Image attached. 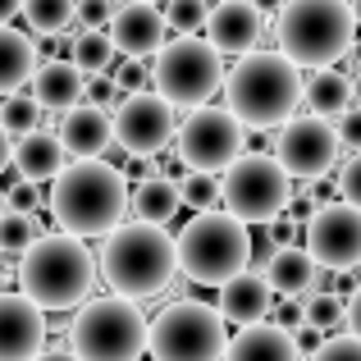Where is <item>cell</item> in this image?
<instances>
[{
	"label": "cell",
	"mask_w": 361,
	"mask_h": 361,
	"mask_svg": "<svg viewBox=\"0 0 361 361\" xmlns=\"http://www.w3.org/2000/svg\"><path fill=\"white\" fill-rule=\"evenodd\" d=\"M51 215L69 238H106L128 215V178L110 160H73L51 178Z\"/></svg>",
	"instance_id": "cell-1"
},
{
	"label": "cell",
	"mask_w": 361,
	"mask_h": 361,
	"mask_svg": "<svg viewBox=\"0 0 361 361\" xmlns=\"http://www.w3.org/2000/svg\"><path fill=\"white\" fill-rule=\"evenodd\" d=\"M97 288V261L87 243L69 233H37L18 252V293L37 311H73Z\"/></svg>",
	"instance_id": "cell-2"
},
{
	"label": "cell",
	"mask_w": 361,
	"mask_h": 361,
	"mask_svg": "<svg viewBox=\"0 0 361 361\" xmlns=\"http://www.w3.org/2000/svg\"><path fill=\"white\" fill-rule=\"evenodd\" d=\"M220 92L224 110L243 128H279L302 106V69H293L279 51H247L224 73Z\"/></svg>",
	"instance_id": "cell-3"
},
{
	"label": "cell",
	"mask_w": 361,
	"mask_h": 361,
	"mask_svg": "<svg viewBox=\"0 0 361 361\" xmlns=\"http://www.w3.org/2000/svg\"><path fill=\"white\" fill-rule=\"evenodd\" d=\"M274 14V42L293 69H334L353 51V0H283Z\"/></svg>",
	"instance_id": "cell-4"
},
{
	"label": "cell",
	"mask_w": 361,
	"mask_h": 361,
	"mask_svg": "<svg viewBox=\"0 0 361 361\" xmlns=\"http://www.w3.org/2000/svg\"><path fill=\"white\" fill-rule=\"evenodd\" d=\"M174 238L160 224L128 220L106 233L101 247V274L123 302H151L174 283Z\"/></svg>",
	"instance_id": "cell-5"
},
{
	"label": "cell",
	"mask_w": 361,
	"mask_h": 361,
	"mask_svg": "<svg viewBox=\"0 0 361 361\" xmlns=\"http://www.w3.org/2000/svg\"><path fill=\"white\" fill-rule=\"evenodd\" d=\"M174 265L192 283H215L233 279L247 270V224L233 220L229 211H197L174 238Z\"/></svg>",
	"instance_id": "cell-6"
},
{
	"label": "cell",
	"mask_w": 361,
	"mask_h": 361,
	"mask_svg": "<svg viewBox=\"0 0 361 361\" xmlns=\"http://www.w3.org/2000/svg\"><path fill=\"white\" fill-rule=\"evenodd\" d=\"M64 348L78 361H137L147 353V316L137 302L87 298L73 316Z\"/></svg>",
	"instance_id": "cell-7"
},
{
	"label": "cell",
	"mask_w": 361,
	"mask_h": 361,
	"mask_svg": "<svg viewBox=\"0 0 361 361\" xmlns=\"http://www.w3.org/2000/svg\"><path fill=\"white\" fill-rule=\"evenodd\" d=\"M151 92L169 101L174 110H197L220 92L224 64L202 37H165L156 55H151Z\"/></svg>",
	"instance_id": "cell-8"
},
{
	"label": "cell",
	"mask_w": 361,
	"mask_h": 361,
	"mask_svg": "<svg viewBox=\"0 0 361 361\" xmlns=\"http://www.w3.org/2000/svg\"><path fill=\"white\" fill-rule=\"evenodd\" d=\"M224 343H229V325L206 302H169L147 320L151 361H220Z\"/></svg>",
	"instance_id": "cell-9"
},
{
	"label": "cell",
	"mask_w": 361,
	"mask_h": 361,
	"mask_svg": "<svg viewBox=\"0 0 361 361\" xmlns=\"http://www.w3.org/2000/svg\"><path fill=\"white\" fill-rule=\"evenodd\" d=\"M293 197V178L265 151H243L220 169V206L243 224H270Z\"/></svg>",
	"instance_id": "cell-10"
},
{
	"label": "cell",
	"mask_w": 361,
	"mask_h": 361,
	"mask_svg": "<svg viewBox=\"0 0 361 361\" xmlns=\"http://www.w3.org/2000/svg\"><path fill=\"white\" fill-rule=\"evenodd\" d=\"M247 128L224 106H197L183 123H174V160L197 174H220L233 156H243Z\"/></svg>",
	"instance_id": "cell-11"
},
{
	"label": "cell",
	"mask_w": 361,
	"mask_h": 361,
	"mask_svg": "<svg viewBox=\"0 0 361 361\" xmlns=\"http://www.w3.org/2000/svg\"><path fill=\"white\" fill-rule=\"evenodd\" d=\"M302 224H307V229H302V238H307L302 252L316 261V270L353 274L361 265V211H357V206L320 202Z\"/></svg>",
	"instance_id": "cell-12"
},
{
	"label": "cell",
	"mask_w": 361,
	"mask_h": 361,
	"mask_svg": "<svg viewBox=\"0 0 361 361\" xmlns=\"http://www.w3.org/2000/svg\"><path fill=\"white\" fill-rule=\"evenodd\" d=\"M174 106L160 101L156 92H133V97H119L115 115H110V142L119 151H128L133 160H151L174 142Z\"/></svg>",
	"instance_id": "cell-13"
},
{
	"label": "cell",
	"mask_w": 361,
	"mask_h": 361,
	"mask_svg": "<svg viewBox=\"0 0 361 361\" xmlns=\"http://www.w3.org/2000/svg\"><path fill=\"white\" fill-rule=\"evenodd\" d=\"M343 147L334 137V123L316 119V115H293L279 123L274 137V160L288 178H325L338 165Z\"/></svg>",
	"instance_id": "cell-14"
},
{
	"label": "cell",
	"mask_w": 361,
	"mask_h": 361,
	"mask_svg": "<svg viewBox=\"0 0 361 361\" xmlns=\"http://www.w3.org/2000/svg\"><path fill=\"white\" fill-rule=\"evenodd\" d=\"M106 27H110L106 37L115 46V55H123V60H151L169 37L165 14L156 5H147V0H123L115 14H110Z\"/></svg>",
	"instance_id": "cell-15"
},
{
	"label": "cell",
	"mask_w": 361,
	"mask_h": 361,
	"mask_svg": "<svg viewBox=\"0 0 361 361\" xmlns=\"http://www.w3.org/2000/svg\"><path fill=\"white\" fill-rule=\"evenodd\" d=\"M46 348V311L23 293H0V361H32Z\"/></svg>",
	"instance_id": "cell-16"
},
{
	"label": "cell",
	"mask_w": 361,
	"mask_h": 361,
	"mask_svg": "<svg viewBox=\"0 0 361 361\" xmlns=\"http://www.w3.org/2000/svg\"><path fill=\"white\" fill-rule=\"evenodd\" d=\"M261 23L265 18L256 14L247 0H220V5L206 9V23H202V42L211 46L215 55H247L256 51L261 42Z\"/></svg>",
	"instance_id": "cell-17"
},
{
	"label": "cell",
	"mask_w": 361,
	"mask_h": 361,
	"mask_svg": "<svg viewBox=\"0 0 361 361\" xmlns=\"http://www.w3.org/2000/svg\"><path fill=\"white\" fill-rule=\"evenodd\" d=\"M55 137H60L64 156H73V160H97V156H106V147H110V110L78 101V106H69L60 115Z\"/></svg>",
	"instance_id": "cell-18"
},
{
	"label": "cell",
	"mask_w": 361,
	"mask_h": 361,
	"mask_svg": "<svg viewBox=\"0 0 361 361\" xmlns=\"http://www.w3.org/2000/svg\"><path fill=\"white\" fill-rule=\"evenodd\" d=\"M270 307H274L270 283H265L261 274L243 270V274H233V279L220 283L215 316H220L224 325H238V329H243V325H256V320H265V316H270Z\"/></svg>",
	"instance_id": "cell-19"
},
{
	"label": "cell",
	"mask_w": 361,
	"mask_h": 361,
	"mask_svg": "<svg viewBox=\"0 0 361 361\" xmlns=\"http://www.w3.org/2000/svg\"><path fill=\"white\" fill-rule=\"evenodd\" d=\"M27 97H32L37 110H69L82 101V73L73 69L69 60H60V55H51V60H37L32 78H27Z\"/></svg>",
	"instance_id": "cell-20"
},
{
	"label": "cell",
	"mask_w": 361,
	"mask_h": 361,
	"mask_svg": "<svg viewBox=\"0 0 361 361\" xmlns=\"http://www.w3.org/2000/svg\"><path fill=\"white\" fill-rule=\"evenodd\" d=\"M9 165L18 169L23 183H46V178H55L64 165H69V156H64L60 137H55L51 128H32V133H23V137H14Z\"/></svg>",
	"instance_id": "cell-21"
},
{
	"label": "cell",
	"mask_w": 361,
	"mask_h": 361,
	"mask_svg": "<svg viewBox=\"0 0 361 361\" xmlns=\"http://www.w3.org/2000/svg\"><path fill=\"white\" fill-rule=\"evenodd\" d=\"M220 361H298V348H293V334L274 320H256V325H243L238 334L224 343Z\"/></svg>",
	"instance_id": "cell-22"
},
{
	"label": "cell",
	"mask_w": 361,
	"mask_h": 361,
	"mask_svg": "<svg viewBox=\"0 0 361 361\" xmlns=\"http://www.w3.org/2000/svg\"><path fill=\"white\" fill-rule=\"evenodd\" d=\"M261 279L270 283V293H279V298H307V293L320 288V270L302 247H274V256L261 270Z\"/></svg>",
	"instance_id": "cell-23"
},
{
	"label": "cell",
	"mask_w": 361,
	"mask_h": 361,
	"mask_svg": "<svg viewBox=\"0 0 361 361\" xmlns=\"http://www.w3.org/2000/svg\"><path fill=\"white\" fill-rule=\"evenodd\" d=\"M302 106H307L316 119L334 123L343 110L357 106L353 78H348L343 69H311V78H302Z\"/></svg>",
	"instance_id": "cell-24"
},
{
	"label": "cell",
	"mask_w": 361,
	"mask_h": 361,
	"mask_svg": "<svg viewBox=\"0 0 361 361\" xmlns=\"http://www.w3.org/2000/svg\"><path fill=\"white\" fill-rule=\"evenodd\" d=\"M37 60H42V51H37L32 37L9 27V23H0V97L23 92L27 78H32V69H37Z\"/></svg>",
	"instance_id": "cell-25"
},
{
	"label": "cell",
	"mask_w": 361,
	"mask_h": 361,
	"mask_svg": "<svg viewBox=\"0 0 361 361\" xmlns=\"http://www.w3.org/2000/svg\"><path fill=\"white\" fill-rule=\"evenodd\" d=\"M128 211H133V220L160 224V229H165V224L178 215V188H174V178H165V174L137 178V188H128Z\"/></svg>",
	"instance_id": "cell-26"
},
{
	"label": "cell",
	"mask_w": 361,
	"mask_h": 361,
	"mask_svg": "<svg viewBox=\"0 0 361 361\" xmlns=\"http://www.w3.org/2000/svg\"><path fill=\"white\" fill-rule=\"evenodd\" d=\"M69 64L82 73V78H92V73H106L110 64H115V46H110L106 27L73 37V42H69Z\"/></svg>",
	"instance_id": "cell-27"
},
{
	"label": "cell",
	"mask_w": 361,
	"mask_h": 361,
	"mask_svg": "<svg viewBox=\"0 0 361 361\" xmlns=\"http://www.w3.org/2000/svg\"><path fill=\"white\" fill-rule=\"evenodd\" d=\"M302 325L320 329V334H334V329H348V298L329 288H316L302 298Z\"/></svg>",
	"instance_id": "cell-28"
},
{
	"label": "cell",
	"mask_w": 361,
	"mask_h": 361,
	"mask_svg": "<svg viewBox=\"0 0 361 361\" xmlns=\"http://www.w3.org/2000/svg\"><path fill=\"white\" fill-rule=\"evenodd\" d=\"M18 14L27 18V37H60L73 27V0H23Z\"/></svg>",
	"instance_id": "cell-29"
},
{
	"label": "cell",
	"mask_w": 361,
	"mask_h": 361,
	"mask_svg": "<svg viewBox=\"0 0 361 361\" xmlns=\"http://www.w3.org/2000/svg\"><path fill=\"white\" fill-rule=\"evenodd\" d=\"M174 188H178V206H188V211H215V206H220V174H197V169H188Z\"/></svg>",
	"instance_id": "cell-30"
},
{
	"label": "cell",
	"mask_w": 361,
	"mask_h": 361,
	"mask_svg": "<svg viewBox=\"0 0 361 361\" xmlns=\"http://www.w3.org/2000/svg\"><path fill=\"white\" fill-rule=\"evenodd\" d=\"M0 128H5L9 142L23 137V133H32V128H42V110L32 106V97H27V92H14V97L0 101Z\"/></svg>",
	"instance_id": "cell-31"
},
{
	"label": "cell",
	"mask_w": 361,
	"mask_h": 361,
	"mask_svg": "<svg viewBox=\"0 0 361 361\" xmlns=\"http://www.w3.org/2000/svg\"><path fill=\"white\" fill-rule=\"evenodd\" d=\"M37 220L23 211H0V256H18L27 243L37 238Z\"/></svg>",
	"instance_id": "cell-32"
},
{
	"label": "cell",
	"mask_w": 361,
	"mask_h": 361,
	"mask_svg": "<svg viewBox=\"0 0 361 361\" xmlns=\"http://www.w3.org/2000/svg\"><path fill=\"white\" fill-rule=\"evenodd\" d=\"M206 9L211 0H169V14H165V27L174 37H197L206 23Z\"/></svg>",
	"instance_id": "cell-33"
},
{
	"label": "cell",
	"mask_w": 361,
	"mask_h": 361,
	"mask_svg": "<svg viewBox=\"0 0 361 361\" xmlns=\"http://www.w3.org/2000/svg\"><path fill=\"white\" fill-rule=\"evenodd\" d=\"M307 361H361V338L357 334H325L316 353H307Z\"/></svg>",
	"instance_id": "cell-34"
},
{
	"label": "cell",
	"mask_w": 361,
	"mask_h": 361,
	"mask_svg": "<svg viewBox=\"0 0 361 361\" xmlns=\"http://www.w3.org/2000/svg\"><path fill=\"white\" fill-rule=\"evenodd\" d=\"M110 82H115L119 97H133V92H147L151 87V64L147 60H123L115 73H110Z\"/></svg>",
	"instance_id": "cell-35"
},
{
	"label": "cell",
	"mask_w": 361,
	"mask_h": 361,
	"mask_svg": "<svg viewBox=\"0 0 361 361\" xmlns=\"http://www.w3.org/2000/svg\"><path fill=\"white\" fill-rule=\"evenodd\" d=\"M338 192H343L348 206L361 211V160L357 156H343V169H338Z\"/></svg>",
	"instance_id": "cell-36"
},
{
	"label": "cell",
	"mask_w": 361,
	"mask_h": 361,
	"mask_svg": "<svg viewBox=\"0 0 361 361\" xmlns=\"http://www.w3.org/2000/svg\"><path fill=\"white\" fill-rule=\"evenodd\" d=\"M334 137H338V147L353 156L357 151V142H361V110L353 106V110H343V115L334 119Z\"/></svg>",
	"instance_id": "cell-37"
},
{
	"label": "cell",
	"mask_w": 361,
	"mask_h": 361,
	"mask_svg": "<svg viewBox=\"0 0 361 361\" xmlns=\"http://www.w3.org/2000/svg\"><path fill=\"white\" fill-rule=\"evenodd\" d=\"M5 211H23V215H32V211H37V183H23V178H18V183L5 192Z\"/></svg>",
	"instance_id": "cell-38"
},
{
	"label": "cell",
	"mask_w": 361,
	"mask_h": 361,
	"mask_svg": "<svg viewBox=\"0 0 361 361\" xmlns=\"http://www.w3.org/2000/svg\"><path fill=\"white\" fill-rule=\"evenodd\" d=\"M274 325L298 329L302 325V298H279V320H274Z\"/></svg>",
	"instance_id": "cell-39"
},
{
	"label": "cell",
	"mask_w": 361,
	"mask_h": 361,
	"mask_svg": "<svg viewBox=\"0 0 361 361\" xmlns=\"http://www.w3.org/2000/svg\"><path fill=\"white\" fill-rule=\"evenodd\" d=\"M32 361H78V357H73L64 343H51V348H42V353H37Z\"/></svg>",
	"instance_id": "cell-40"
},
{
	"label": "cell",
	"mask_w": 361,
	"mask_h": 361,
	"mask_svg": "<svg viewBox=\"0 0 361 361\" xmlns=\"http://www.w3.org/2000/svg\"><path fill=\"white\" fill-rule=\"evenodd\" d=\"M18 9H23V0H0V23L18 18Z\"/></svg>",
	"instance_id": "cell-41"
},
{
	"label": "cell",
	"mask_w": 361,
	"mask_h": 361,
	"mask_svg": "<svg viewBox=\"0 0 361 361\" xmlns=\"http://www.w3.org/2000/svg\"><path fill=\"white\" fill-rule=\"evenodd\" d=\"M247 5H252V9H256V14H261V18H265V14H274V9H279V5H283V0H247Z\"/></svg>",
	"instance_id": "cell-42"
},
{
	"label": "cell",
	"mask_w": 361,
	"mask_h": 361,
	"mask_svg": "<svg viewBox=\"0 0 361 361\" xmlns=\"http://www.w3.org/2000/svg\"><path fill=\"white\" fill-rule=\"evenodd\" d=\"M9 151H14V142H9V137H5V128H0V174L9 169Z\"/></svg>",
	"instance_id": "cell-43"
},
{
	"label": "cell",
	"mask_w": 361,
	"mask_h": 361,
	"mask_svg": "<svg viewBox=\"0 0 361 361\" xmlns=\"http://www.w3.org/2000/svg\"><path fill=\"white\" fill-rule=\"evenodd\" d=\"M0 211H5V188H0Z\"/></svg>",
	"instance_id": "cell-44"
},
{
	"label": "cell",
	"mask_w": 361,
	"mask_h": 361,
	"mask_svg": "<svg viewBox=\"0 0 361 361\" xmlns=\"http://www.w3.org/2000/svg\"><path fill=\"white\" fill-rule=\"evenodd\" d=\"M147 5H156V0H147Z\"/></svg>",
	"instance_id": "cell-45"
}]
</instances>
